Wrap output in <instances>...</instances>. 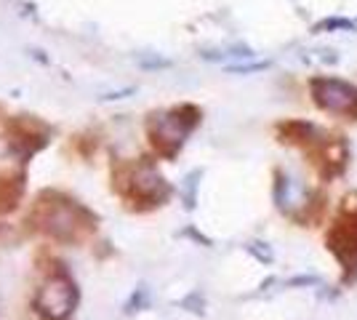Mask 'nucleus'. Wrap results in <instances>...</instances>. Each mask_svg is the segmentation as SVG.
<instances>
[{
    "instance_id": "423d86ee",
    "label": "nucleus",
    "mask_w": 357,
    "mask_h": 320,
    "mask_svg": "<svg viewBox=\"0 0 357 320\" xmlns=\"http://www.w3.org/2000/svg\"><path fill=\"white\" fill-rule=\"evenodd\" d=\"M6 147L16 160L24 166L30 163L38 153H43L51 142V128L35 115H14L3 125Z\"/></svg>"
},
{
    "instance_id": "f03ea898",
    "label": "nucleus",
    "mask_w": 357,
    "mask_h": 320,
    "mask_svg": "<svg viewBox=\"0 0 357 320\" xmlns=\"http://www.w3.org/2000/svg\"><path fill=\"white\" fill-rule=\"evenodd\" d=\"M109 187L123 200V206L134 213H149L163 208L174 198V187L158 171L155 158L142 155L136 160L112 158L109 163Z\"/></svg>"
},
{
    "instance_id": "2eb2a0df",
    "label": "nucleus",
    "mask_w": 357,
    "mask_h": 320,
    "mask_svg": "<svg viewBox=\"0 0 357 320\" xmlns=\"http://www.w3.org/2000/svg\"><path fill=\"white\" fill-rule=\"evenodd\" d=\"M269 61H256V64H229L227 73H240V75H248V73H259V70H267Z\"/></svg>"
},
{
    "instance_id": "ddd939ff",
    "label": "nucleus",
    "mask_w": 357,
    "mask_h": 320,
    "mask_svg": "<svg viewBox=\"0 0 357 320\" xmlns=\"http://www.w3.org/2000/svg\"><path fill=\"white\" fill-rule=\"evenodd\" d=\"M96 137L91 139V137H75V150L83 155V158H91V155L96 153Z\"/></svg>"
},
{
    "instance_id": "1a4fd4ad",
    "label": "nucleus",
    "mask_w": 357,
    "mask_h": 320,
    "mask_svg": "<svg viewBox=\"0 0 357 320\" xmlns=\"http://www.w3.org/2000/svg\"><path fill=\"white\" fill-rule=\"evenodd\" d=\"M24 195H27V171L24 168L0 174V216L19 211Z\"/></svg>"
},
{
    "instance_id": "f257e3e1",
    "label": "nucleus",
    "mask_w": 357,
    "mask_h": 320,
    "mask_svg": "<svg viewBox=\"0 0 357 320\" xmlns=\"http://www.w3.org/2000/svg\"><path fill=\"white\" fill-rule=\"evenodd\" d=\"M102 216L91 211L86 203L67 195L56 187H43L35 198L27 216L24 229L40 235L51 243L59 245H86L96 235Z\"/></svg>"
},
{
    "instance_id": "0eeeda50",
    "label": "nucleus",
    "mask_w": 357,
    "mask_h": 320,
    "mask_svg": "<svg viewBox=\"0 0 357 320\" xmlns=\"http://www.w3.org/2000/svg\"><path fill=\"white\" fill-rule=\"evenodd\" d=\"M310 93H312V102L320 107V109H326L331 115H339V118L357 121V86L355 83H347L342 77L317 75L310 80Z\"/></svg>"
},
{
    "instance_id": "f8f14e48",
    "label": "nucleus",
    "mask_w": 357,
    "mask_h": 320,
    "mask_svg": "<svg viewBox=\"0 0 357 320\" xmlns=\"http://www.w3.org/2000/svg\"><path fill=\"white\" fill-rule=\"evenodd\" d=\"M200 176H203V171H192V174H190V176H187V179H184V190H187V192H184V206H187V211H192L195 208V200H197V179H200Z\"/></svg>"
},
{
    "instance_id": "7ed1b4c3",
    "label": "nucleus",
    "mask_w": 357,
    "mask_h": 320,
    "mask_svg": "<svg viewBox=\"0 0 357 320\" xmlns=\"http://www.w3.org/2000/svg\"><path fill=\"white\" fill-rule=\"evenodd\" d=\"M35 267L43 275L40 286L32 294L30 307L43 320H67L80 305V289L75 283L73 273L67 270V264L54 257L51 251H38Z\"/></svg>"
},
{
    "instance_id": "20e7f679",
    "label": "nucleus",
    "mask_w": 357,
    "mask_h": 320,
    "mask_svg": "<svg viewBox=\"0 0 357 320\" xmlns=\"http://www.w3.org/2000/svg\"><path fill=\"white\" fill-rule=\"evenodd\" d=\"M200 121H203V109L190 102L163 109V112H152L144 125L149 147L155 150L158 158L174 160L181 153L184 142L192 137V131L200 125Z\"/></svg>"
},
{
    "instance_id": "6e6552de",
    "label": "nucleus",
    "mask_w": 357,
    "mask_h": 320,
    "mask_svg": "<svg viewBox=\"0 0 357 320\" xmlns=\"http://www.w3.org/2000/svg\"><path fill=\"white\" fill-rule=\"evenodd\" d=\"M312 153L317 158V168H320V174L326 179L342 176L344 168H347V160H349V147H347L344 137H326Z\"/></svg>"
},
{
    "instance_id": "9b49d317",
    "label": "nucleus",
    "mask_w": 357,
    "mask_h": 320,
    "mask_svg": "<svg viewBox=\"0 0 357 320\" xmlns=\"http://www.w3.org/2000/svg\"><path fill=\"white\" fill-rule=\"evenodd\" d=\"M336 30H355V22H349V19H342V16H328L323 22H317L314 24V32H336Z\"/></svg>"
},
{
    "instance_id": "39448f33",
    "label": "nucleus",
    "mask_w": 357,
    "mask_h": 320,
    "mask_svg": "<svg viewBox=\"0 0 357 320\" xmlns=\"http://www.w3.org/2000/svg\"><path fill=\"white\" fill-rule=\"evenodd\" d=\"M328 251L344 267V283L357 280V192H347L339 206V219L326 238Z\"/></svg>"
},
{
    "instance_id": "4468645a",
    "label": "nucleus",
    "mask_w": 357,
    "mask_h": 320,
    "mask_svg": "<svg viewBox=\"0 0 357 320\" xmlns=\"http://www.w3.org/2000/svg\"><path fill=\"white\" fill-rule=\"evenodd\" d=\"M248 251H251V254L259 261H264V264H269V261H272V248H269L267 243H259V241H253V243H248Z\"/></svg>"
},
{
    "instance_id": "9d476101",
    "label": "nucleus",
    "mask_w": 357,
    "mask_h": 320,
    "mask_svg": "<svg viewBox=\"0 0 357 320\" xmlns=\"http://www.w3.org/2000/svg\"><path fill=\"white\" fill-rule=\"evenodd\" d=\"M278 139L283 142V144H294V147H317L328 134H323L314 123L310 121H283L278 123Z\"/></svg>"
}]
</instances>
